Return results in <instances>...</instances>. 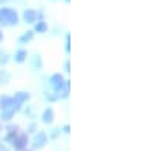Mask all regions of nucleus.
<instances>
[{"label": "nucleus", "mask_w": 153, "mask_h": 151, "mask_svg": "<svg viewBox=\"0 0 153 151\" xmlns=\"http://www.w3.org/2000/svg\"><path fill=\"white\" fill-rule=\"evenodd\" d=\"M19 21V15L14 9L11 8H0V24H5V26H12V24H17Z\"/></svg>", "instance_id": "f257e3e1"}, {"label": "nucleus", "mask_w": 153, "mask_h": 151, "mask_svg": "<svg viewBox=\"0 0 153 151\" xmlns=\"http://www.w3.org/2000/svg\"><path fill=\"white\" fill-rule=\"evenodd\" d=\"M29 99V93H25V92H20V93H16V98L12 99V105H14L16 110L20 108V105L25 102V101Z\"/></svg>", "instance_id": "f03ea898"}, {"label": "nucleus", "mask_w": 153, "mask_h": 151, "mask_svg": "<svg viewBox=\"0 0 153 151\" xmlns=\"http://www.w3.org/2000/svg\"><path fill=\"white\" fill-rule=\"evenodd\" d=\"M12 144H14V148H16V150H23L25 147L28 145V137L25 136V134H20V136L14 137Z\"/></svg>", "instance_id": "7ed1b4c3"}, {"label": "nucleus", "mask_w": 153, "mask_h": 151, "mask_svg": "<svg viewBox=\"0 0 153 151\" xmlns=\"http://www.w3.org/2000/svg\"><path fill=\"white\" fill-rule=\"evenodd\" d=\"M48 142V137H46V133L40 131L37 136H35V139H34V148H42L45 147Z\"/></svg>", "instance_id": "20e7f679"}, {"label": "nucleus", "mask_w": 153, "mask_h": 151, "mask_svg": "<svg viewBox=\"0 0 153 151\" xmlns=\"http://www.w3.org/2000/svg\"><path fill=\"white\" fill-rule=\"evenodd\" d=\"M51 84H52L57 90H60L61 87H63V84H65V81H63V77H61L60 73H55V75L51 77Z\"/></svg>", "instance_id": "39448f33"}, {"label": "nucleus", "mask_w": 153, "mask_h": 151, "mask_svg": "<svg viewBox=\"0 0 153 151\" xmlns=\"http://www.w3.org/2000/svg\"><path fill=\"white\" fill-rule=\"evenodd\" d=\"M23 18L26 23H34L37 20V12L32 11V9H28V11H25V14H23Z\"/></svg>", "instance_id": "423d86ee"}, {"label": "nucleus", "mask_w": 153, "mask_h": 151, "mask_svg": "<svg viewBox=\"0 0 153 151\" xmlns=\"http://www.w3.org/2000/svg\"><path fill=\"white\" fill-rule=\"evenodd\" d=\"M52 121H54V111H52V108H48V110H45V113H43V122L51 124Z\"/></svg>", "instance_id": "0eeeda50"}, {"label": "nucleus", "mask_w": 153, "mask_h": 151, "mask_svg": "<svg viewBox=\"0 0 153 151\" xmlns=\"http://www.w3.org/2000/svg\"><path fill=\"white\" fill-rule=\"evenodd\" d=\"M11 105H12V98H9V96H2L0 98V107H2V110H5V108H8Z\"/></svg>", "instance_id": "6e6552de"}, {"label": "nucleus", "mask_w": 153, "mask_h": 151, "mask_svg": "<svg viewBox=\"0 0 153 151\" xmlns=\"http://www.w3.org/2000/svg\"><path fill=\"white\" fill-rule=\"evenodd\" d=\"M14 111H16L14 105H11V107L5 108V110H3V113H2V119H5V121L11 119V118H12V115H14Z\"/></svg>", "instance_id": "1a4fd4ad"}, {"label": "nucleus", "mask_w": 153, "mask_h": 151, "mask_svg": "<svg viewBox=\"0 0 153 151\" xmlns=\"http://www.w3.org/2000/svg\"><path fill=\"white\" fill-rule=\"evenodd\" d=\"M26 55H28L26 50H23V49L19 50V52L16 54V61H17V63H23L25 60H26Z\"/></svg>", "instance_id": "9d476101"}, {"label": "nucleus", "mask_w": 153, "mask_h": 151, "mask_svg": "<svg viewBox=\"0 0 153 151\" xmlns=\"http://www.w3.org/2000/svg\"><path fill=\"white\" fill-rule=\"evenodd\" d=\"M35 31H37V32H46V31H48V24H46L45 21L37 23V24H35Z\"/></svg>", "instance_id": "9b49d317"}, {"label": "nucleus", "mask_w": 153, "mask_h": 151, "mask_svg": "<svg viewBox=\"0 0 153 151\" xmlns=\"http://www.w3.org/2000/svg\"><path fill=\"white\" fill-rule=\"evenodd\" d=\"M32 38H34V32H26L25 35L20 37V41L22 43H26V41H31Z\"/></svg>", "instance_id": "f8f14e48"}, {"label": "nucleus", "mask_w": 153, "mask_h": 151, "mask_svg": "<svg viewBox=\"0 0 153 151\" xmlns=\"http://www.w3.org/2000/svg\"><path fill=\"white\" fill-rule=\"evenodd\" d=\"M6 61H8V58L5 55H0V64H2V63H6Z\"/></svg>", "instance_id": "ddd939ff"}, {"label": "nucleus", "mask_w": 153, "mask_h": 151, "mask_svg": "<svg viewBox=\"0 0 153 151\" xmlns=\"http://www.w3.org/2000/svg\"><path fill=\"white\" fill-rule=\"evenodd\" d=\"M0 151H8V148H6L3 144H0Z\"/></svg>", "instance_id": "4468645a"}, {"label": "nucleus", "mask_w": 153, "mask_h": 151, "mask_svg": "<svg viewBox=\"0 0 153 151\" xmlns=\"http://www.w3.org/2000/svg\"><path fill=\"white\" fill-rule=\"evenodd\" d=\"M34 130H35V124H32V125H31V127H29V130H28V131H34Z\"/></svg>", "instance_id": "2eb2a0df"}, {"label": "nucleus", "mask_w": 153, "mask_h": 151, "mask_svg": "<svg viewBox=\"0 0 153 151\" xmlns=\"http://www.w3.org/2000/svg\"><path fill=\"white\" fill-rule=\"evenodd\" d=\"M69 67H71V63H69V61H68V63H66V70H71V69H69Z\"/></svg>", "instance_id": "dca6fc26"}, {"label": "nucleus", "mask_w": 153, "mask_h": 151, "mask_svg": "<svg viewBox=\"0 0 153 151\" xmlns=\"http://www.w3.org/2000/svg\"><path fill=\"white\" fill-rule=\"evenodd\" d=\"M2 40H3V34H2V32H0V41H2Z\"/></svg>", "instance_id": "f3484780"}, {"label": "nucleus", "mask_w": 153, "mask_h": 151, "mask_svg": "<svg viewBox=\"0 0 153 151\" xmlns=\"http://www.w3.org/2000/svg\"><path fill=\"white\" fill-rule=\"evenodd\" d=\"M66 2H69V0H66Z\"/></svg>", "instance_id": "a211bd4d"}]
</instances>
